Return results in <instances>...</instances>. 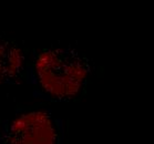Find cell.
Wrapping results in <instances>:
<instances>
[{"instance_id": "cell-1", "label": "cell", "mask_w": 154, "mask_h": 144, "mask_svg": "<svg viewBox=\"0 0 154 144\" xmlns=\"http://www.w3.org/2000/svg\"><path fill=\"white\" fill-rule=\"evenodd\" d=\"M35 69L43 90L57 100L80 95L90 74L88 60L70 49L45 50L39 54Z\"/></svg>"}]
</instances>
